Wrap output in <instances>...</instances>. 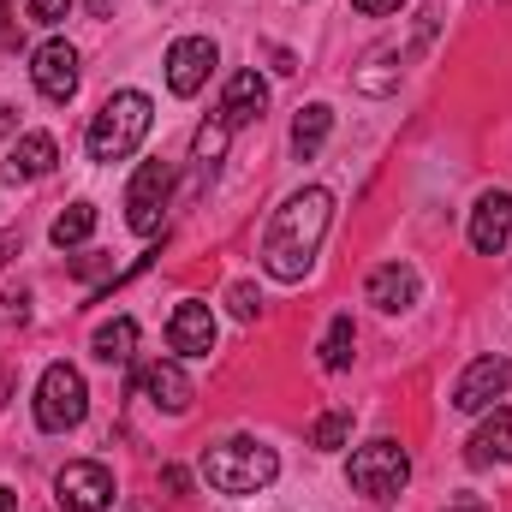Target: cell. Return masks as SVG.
I'll list each match as a JSON object with an SVG mask.
<instances>
[{"label":"cell","mask_w":512,"mask_h":512,"mask_svg":"<svg viewBox=\"0 0 512 512\" xmlns=\"http://www.w3.org/2000/svg\"><path fill=\"white\" fill-rule=\"evenodd\" d=\"M328 221H334V197L322 191V185H304V191H292L280 209H274V221L262 227V268L274 274V280H304L310 274V262L322 251V239H328Z\"/></svg>","instance_id":"1"},{"label":"cell","mask_w":512,"mask_h":512,"mask_svg":"<svg viewBox=\"0 0 512 512\" xmlns=\"http://www.w3.org/2000/svg\"><path fill=\"white\" fill-rule=\"evenodd\" d=\"M149 120H155V108H149L143 90H114V96L102 102V114L90 120V131H84L90 161H126L131 149L149 137Z\"/></svg>","instance_id":"2"},{"label":"cell","mask_w":512,"mask_h":512,"mask_svg":"<svg viewBox=\"0 0 512 512\" xmlns=\"http://www.w3.org/2000/svg\"><path fill=\"white\" fill-rule=\"evenodd\" d=\"M203 477L221 495H256V489H268L280 477V459H274V447L233 435V441H221V447L203 453Z\"/></svg>","instance_id":"3"},{"label":"cell","mask_w":512,"mask_h":512,"mask_svg":"<svg viewBox=\"0 0 512 512\" xmlns=\"http://www.w3.org/2000/svg\"><path fill=\"white\" fill-rule=\"evenodd\" d=\"M346 483H352L364 501H399V489L411 483V459H405L399 441H370V447L352 453Z\"/></svg>","instance_id":"4"},{"label":"cell","mask_w":512,"mask_h":512,"mask_svg":"<svg viewBox=\"0 0 512 512\" xmlns=\"http://www.w3.org/2000/svg\"><path fill=\"white\" fill-rule=\"evenodd\" d=\"M84 411H90V387H84V376H78L72 364H48L42 382H36V423H42L48 435H66V429L84 423Z\"/></svg>","instance_id":"5"},{"label":"cell","mask_w":512,"mask_h":512,"mask_svg":"<svg viewBox=\"0 0 512 512\" xmlns=\"http://www.w3.org/2000/svg\"><path fill=\"white\" fill-rule=\"evenodd\" d=\"M54 495H60L66 512H108L114 507V471L96 465V459H72V465H60Z\"/></svg>","instance_id":"6"},{"label":"cell","mask_w":512,"mask_h":512,"mask_svg":"<svg viewBox=\"0 0 512 512\" xmlns=\"http://www.w3.org/2000/svg\"><path fill=\"white\" fill-rule=\"evenodd\" d=\"M167 191H173V167L167 161H143L137 167V179H131V191H126V221H131V233H155L161 227V209H167Z\"/></svg>","instance_id":"7"},{"label":"cell","mask_w":512,"mask_h":512,"mask_svg":"<svg viewBox=\"0 0 512 512\" xmlns=\"http://www.w3.org/2000/svg\"><path fill=\"white\" fill-rule=\"evenodd\" d=\"M215 42L209 36H179L173 48H167V90L173 96H197L203 84H209V72H215Z\"/></svg>","instance_id":"8"},{"label":"cell","mask_w":512,"mask_h":512,"mask_svg":"<svg viewBox=\"0 0 512 512\" xmlns=\"http://www.w3.org/2000/svg\"><path fill=\"white\" fill-rule=\"evenodd\" d=\"M30 78L48 102H72L78 96V48L72 42H42L30 54Z\"/></svg>","instance_id":"9"},{"label":"cell","mask_w":512,"mask_h":512,"mask_svg":"<svg viewBox=\"0 0 512 512\" xmlns=\"http://www.w3.org/2000/svg\"><path fill=\"white\" fill-rule=\"evenodd\" d=\"M507 387H512V364L507 358H477V364L453 382V411H489Z\"/></svg>","instance_id":"10"},{"label":"cell","mask_w":512,"mask_h":512,"mask_svg":"<svg viewBox=\"0 0 512 512\" xmlns=\"http://www.w3.org/2000/svg\"><path fill=\"white\" fill-rule=\"evenodd\" d=\"M512 239V191H483L471 209V251L477 256H501Z\"/></svg>","instance_id":"11"},{"label":"cell","mask_w":512,"mask_h":512,"mask_svg":"<svg viewBox=\"0 0 512 512\" xmlns=\"http://www.w3.org/2000/svg\"><path fill=\"white\" fill-rule=\"evenodd\" d=\"M167 346H173L179 358H209V352H215V316H209V304L185 298V304L167 316Z\"/></svg>","instance_id":"12"},{"label":"cell","mask_w":512,"mask_h":512,"mask_svg":"<svg viewBox=\"0 0 512 512\" xmlns=\"http://www.w3.org/2000/svg\"><path fill=\"white\" fill-rule=\"evenodd\" d=\"M131 387H137L149 405H161L167 417L191 411V382H185V370H179V364H161V358H155V364H143V370L131 376Z\"/></svg>","instance_id":"13"},{"label":"cell","mask_w":512,"mask_h":512,"mask_svg":"<svg viewBox=\"0 0 512 512\" xmlns=\"http://www.w3.org/2000/svg\"><path fill=\"white\" fill-rule=\"evenodd\" d=\"M417 292H423V280H417V268L411 262H382L376 274H370V286H364V298L387 310V316H399V310H411L417 304Z\"/></svg>","instance_id":"14"},{"label":"cell","mask_w":512,"mask_h":512,"mask_svg":"<svg viewBox=\"0 0 512 512\" xmlns=\"http://www.w3.org/2000/svg\"><path fill=\"white\" fill-rule=\"evenodd\" d=\"M262 108H268V84L256 78V66L233 72V78H227V90H221V126H227V131L251 126V120H262Z\"/></svg>","instance_id":"15"},{"label":"cell","mask_w":512,"mask_h":512,"mask_svg":"<svg viewBox=\"0 0 512 512\" xmlns=\"http://www.w3.org/2000/svg\"><path fill=\"white\" fill-rule=\"evenodd\" d=\"M465 459L477 465V471H489V465H512V411H489L483 423H477V435H471V447H465Z\"/></svg>","instance_id":"16"},{"label":"cell","mask_w":512,"mask_h":512,"mask_svg":"<svg viewBox=\"0 0 512 512\" xmlns=\"http://www.w3.org/2000/svg\"><path fill=\"white\" fill-rule=\"evenodd\" d=\"M54 161H60V143L48 137V131H24L18 143H12V179H42V173H54Z\"/></svg>","instance_id":"17"},{"label":"cell","mask_w":512,"mask_h":512,"mask_svg":"<svg viewBox=\"0 0 512 512\" xmlns=\"http://www.w3.org/2000/svg\"><path fill=\"white\" fill-rule=\"evenodd\" d=\"M328 131H334V108H328V102L298 108V120H292V155H298V161H310V155L328 143Z\"/></svg>","instance_id":"18"},{"label":"cell","mask_w":512,"mask_h":512,"mask_svg":"<svg viewBox=\"0 0 512 512\" xmlns=\"http://www.w3.org/2000/svg\"><path fill=\"white\" fill-rule=\"evenodd\" d=\"M399 66H405L399 48H376V54L352 72V84H358L364 96H393V90H399Z\"/></svg>","instance_id":"19"},{"label":"cell","mask_w":512,"mask_h":512,"mask_svg":"<svg viewBox=\"0 0 512 512\" xmlns=\"http://www.w3.org/2000/svg\"><path fill=\"white\" fill-rule=\"evenodd\" d=\"M131 346H137V322H131V316H114V322H102V328H96V340H90V352H96L102 364H126Z\"/></svg>","instance_id":"20"},{"label":"cell","mask_w":512,"mask_h":512,"mask_svg":"<svg viewBox=\"0 0 512 512\" xmlns=\"http://www.w3.org/2000/svg\"><path fill=\"white\" fill-rule=\"evenodd\" d=\"M90 233H96V203H72V209H60V215H54V227H48V239H54L60 251L84 245Z\"/></svg>","instance_id":"21"},{"label":"cell","mask_w":512,"mask_h":512,"mask_svg":"<svg viewBox=\"0 0 512 512\" xmlns=\"http://www.w3.org/2000/svg\"><path fill=\"white\" fill-rule=\"evenodd\" d=\"M352 316H334L328 322V334H322V370L328 376H340V370H352Z\"/></svg>","instance_id":"22"},{"label":"cell","mask_w":512,"mask_h":512,"mask_svg":"<svg viewBox=\"0 0 512 512\" xmlns=\"http://www.w3.org/2000/svg\"><path fill=\"white\" fill-rule=\"evenodd\" d=\"M346 435H352V405H334V411L310 429V441H316L322 453H340V447H346Z\"/></svg>","instance_id":"23"},{"label":"cell","mask_w":512,"mask_h":512,"mask_svg":"<svg viewBox=\"0 0 512 512\" xmlns=\"http://www.w3.org/2000/svg\"><path fill=\"white\" fill-rule=\"evenodd\" d=\"M227 137H233V131L221 126V120H215V126H197V137H191V155L203 161V173H215V161L227 155Z\"/></svg>","instance_id":"24"},{"label":"cell","mask_w":512,"mask_h":512,"mask_svg":"<svg viewBox=\"0 0 512 512\" xmlns=\"http://www.w3.org/2000/svg\"><path fill=\"white\" fill-rule=\"evenodd\" d=\"M227 304H233L239 322H256V316H262V292H256L251 280H233V286H227Z\"/></svg>","instance_id":"25"},{"label":"cell","mask_w":512,"mask_h":512,"mask_svg":"<svg viewBox=\"0 0 512 512\" xmlns=\"http://www.w3.org/2000/svg\"><path fill=\"white\" fill-rule=\"evenodd\" d=\"M66 268H72L78 280H108V286H114V256H102V251H90V256H72Z\"/></svg>","instance_id":"26"},{"label":"cell","mask_w":512,"mask_h":512,"mask_svg":"<svg viewBox=\"0 0 512 512\" xmlns=\"http://www.w3.org/2000/svg\"><path fill=\"white\" fill-rule=\"evenodd\" d=\"M24 12H30V18H36V24H60V18H66V12H72V0H30V6H24Z\"/></svg>","instance_id":"27"},{"label":"cell","mask_w":512,"mask_h":512,"mask_svg":"<svg viewBox=\"0 0 512 512\" xmlns=\"http://www.w3.org/2000/svg\"><path fill=\"white\" fill-rule=\"evenodd\" d=\"M161 489H167V495H191V471H185V465H167V471H161Z\"/></svg>","instance_id":"28"},{"label":"cell","mask_w":512,"mask_h":512,"mask_svg":"<svg viewBox=\"0 0 512 512\" xmlns=\"http://www.w3.org/2000/svg\"><path fill=\"white\" fill-rule=\"evenodd\" d=\"M352 6H358V12H364V18H382V12H399V6H405V0H352Z\"/></svg>","instance_id":"29"},{"label":"cell","mask_w":512,"mask_h":512,"mask_svg":"<svg viewBox=\"0 0 512 512\" xmlns=\"http://www.w3.org/2000/svg\"><path fill=\"white\" fill-rule=\"evenodd\" d=\"M447 512H495V507H489V501H477V495H459Z\"/></svg>","instance_id":"30"},{"label":"cell","mask_w":512,"mask_h":512,"mask_svg":"<svg viewBox=\"0 0 512 512\" xmlns=\"http://www.w3.org/2000/svg\"><path fill=\"white\" fill-rule=\"evenodd\" d=\"M0 36L12 42V6H6V0H0Z\"/></svg>","instance_id":"31"},{"label":"cell","mask_w":512,"mask_h":512,"mask_svg":"<svg viewBox=\"0 0 512 512\" xmlns=\"http://www.w3.org/2000/svg\"><path fill=\"white\" fill-rule=\"evenodd\" d=\"M0 512H18V495L12 489H0Z\"/></svg>","instance_id":"32"},{"label":"cell","mask_w":512,"mask_h":512,"mask_svg":"<svg viewBox=\"0 0 512 512\" xmlns=\"http://www.w3.org/2000/svg\"><path fill=\"white\" fill-rule=\"evenodd\" d=\"M90 12H96V18H108V12H114V0H90Z\"/></svg>","instance_id":"33"},{"label":"cell","mask_w":512,"mask_h":512,"mask_svg":"<svg viewBox=\"0 0 512 512\" xmlns=\"http://www.w3.org/2000/svg\"><path fill=\"white\" fill-rule=\"evenodd\" d=\"M6 399H12V376H0V405H6Z\"/></svg>","instance_id":"34"}]
</instances>
